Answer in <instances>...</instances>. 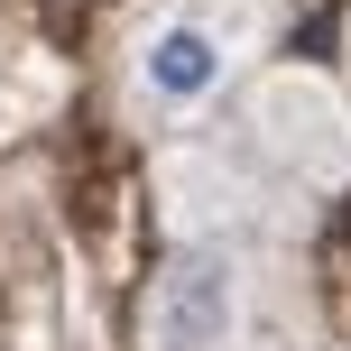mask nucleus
<instances>
[{"mask_svg":"<svg viewBox=\"0 0 351 351\" xmlns=\"http://www.w3.org/2000/svg\"><path fill=\"white\" fill-rule=\"evenodd\" d=\"M241 56H250V10H176L139 37L130 84H139L148 111H204L241 74Z\"/></svg>","mask_w":351,"mask_h":351,"instance_id":"obj_1","label":"nucleus"},{"mask_svg":"<svg viewBox=\"0 0 351 351\" xmlns=\"http://www.w3.org/2000/svg\"><path fill=\"white\" fill-rule=\"evenodd\" d=\"M241 342V259L176 250L148 287V351H231Z\"/></svg>","mask_w":351,"mask_h":351,"instance_id":"obj_2","label":"nucleus"}]
</instances>
